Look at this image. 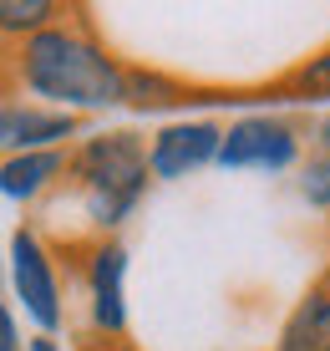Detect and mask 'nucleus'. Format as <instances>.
Masks as SVG:
<instances>
[{"mask_svg":"<svg viewBox=\"0 0 330 351\" xmlns=\"http://www.w3.org/2000/svg\"><path fill=\"white\" fill-rule=\"evenodd\" d=\"M300 193L315 204V209H325V214H330V158H325V153L305 163V173H300Z\"/></svg>","mask_w":330,"mask_h":351,"instance_id":"ddd939ff","label":"nucleus"},{"mask_svg":"<svg viewBox=\"0 0 330 351\" xmlns=\"http://www.w3.org/2000/svg\"><path fill=\"white\" fill-rule=\"evenodd\" d=\"M224 153V128L214 123H178V128H163L148 148V163H153V178H188L193 168L203 163H218Z\"/></svg>","mask_w":330,"mask_h":351,"instance_id":"423d86ee","label":"nucleus"},{"mask_svg":"<svg viewBox=\"0 0 330 351\" xmlns=\"http://www.w3.org/2000/svg\"><path fill=\"white\" fill-rule=\"evenodd\" d=\"M10 270H16V295L26 306V316L41 326V336H51L61 326V285H56L51 255L41 250V239L31 229H16V239H10Z\"/></svg>","mask_w":330,"mask_h":351,"instance_id":"7ed1b4c3","label":"nucleus"},{"mask_svg":"<svg viewBox=\"0 0 330 351\" xmlns=\"http://www.w3.org/2000/svg\"><path fill=\"white\" fill-rule=\"evenodd\" d=\"M0 351H21V336H16V316L0 311Z\"/></svg>","mask_w":330,"mask_h":351,"instance_id":"2eb2a0df","label":"nucleus"},{"mask_svg":"<svg viewBox=\"0 0 330 351\" xmlns=\"http://www.w3.org/2000/svg\"><path fill=\"white\" fill-rule=\"evenodd\" d=\"M26 351H61V346H56V336H36Z\"/></svg>","mask_w":330,"mask_h":351,"instance_id":"f3484780","label":"nucleus"},{"mask_svg":"<svg viewBox=\"0 0 330 351\" xmlns=\"http://www.w3.org/2000/svg\"><path fill=\"white\" fill-rule=\"evenodd\" d=\"M275 351H330V275L305 290V300L290 311Z\"/></svg>","mask_w":330,"mask_h":351,"instance_id":"6e6552de","label":"nucleus"},{"mask_svg":"<svg viewBox=\"0 0 330 351\" xmlns=\"http://www.w3.org/2000/svg\"><path fill=\"white\" fill-rule=\"evenodd\" d=\"M127 102L142 107V112H157V107H183V102H214L209 92L188 87L178 77H163V71L148 66H127Z\"/></svg>","mask_w":330,"mask_h":351,"instance_id":"9d476101","label":"nucleus"},{"mask_svg":"<svg viewBox=\"0 0 330 351\" xmlns=\"http://www.w3.org/2000/svg\"><path fill=\"white\" fill-rule=\"evenodd\" d=\"M295 128L279 117H244L224 132L218 168H290L295 163Z\"/></svg>","mask_w":330,"mask_h":351,"instance_id":"20e7f679","label":"nucleus"},{"mask_svg":"<svg viewBox=\"0 0 330 351\" xmlns=\"http://www.w3.org/2000/svg\"><path fill=\"white\" fill-rule=\"evenodd\" d=\"M315 148H320L325 158H330V112L320 117V123H315Z\"/></svg>","mask_w":330,"mask_h":351,"instance_id":"dca6fc26","label":"nucleus"},{"mask_svg":"<svg viewBox=\"0 0 330 351\" xmlns=\"http://www.w3.org/2000/svg\"><path fill=\"white\" fill-rule=\"evenodd\" d=\"M81 351H138V346H132L127 336H102L97 331V336H81Z\"/></svg>","mask_w":330,"mask_h":351,"instance_id":"4468645a","label":"nucleus"},{"mask_svg":"<svg viewBox=\"0 0 330 351\" xmlns=\"http://www.w3.org/2000/svg\"><path fill=\"white\" fill-rule=\"evenodd\" d=\"M66 163H71V158H66L61 148L5 158V168H0V189H5V199H36V193L51 184L56 173H66Z\"/></svg>","mask_w":330,"mask_h":351,"instance_id":"1a4fd4ad","label":"nucleus"},{"mask_svg":"<svg viewBox=\"0 0 330 351\" xmlns=\"http://www.w3.org/2000/svg\"><path fill=\"white\" fill-rule=\"evenodd\" d=\"M127 250L117 239H97L87 250V290H92V326L102 336L127 331Z\"/></svg>","mask_w":330,"mask_h":351,"instance_id":"39448f33","label":"nucleus"},{"mask_svg":"<svg viewBox=\"0 0 330 351\" xmlns=\"http://www.w3.org/2000/svg\"><path fill=\"white\" fill-rule=\"evenodd\" d=\"M77 132V112H61V107H21V102H5L0 112V143H5L10 158L21 153H46V143H61Z\"/></svg>","mask_w":330,"mask_h":351,"instance_id":"0eeeda50","label":"nucleus"},{"mask_svg":"<svg viewBox=\"0 0 330 351\" xmlns=\"http://www.w3.org/2000/svg\"><path fill=\"white\" fill-rule=\"evenodd\" d=\"M66 173L77 178V189L87 193L92 219L102 229L122 224L132 209H138L142 189H148V148H142L138 132H102V138H87L77 153H71Z\"/></svg>","mask_w":330,"mask_h":351,"instance_id":"f03ea898","label":"nucleus"},{"mask_svg":"<svg viewBox=\"0 0 330 351\" xmlns=\"http://www.w3.org/2000/svg\"><path fill=\"white\" fill-rule=\"evenodd\" d=\"M10 77L26 92L56 102L61 112L127 102V66L107 56V46L97 41L92 21L81 10L77 21H56V26L36 31L31 41H21L10 56Z\"/></svg>","mask_w":330,"mask_h":351,"instance_id":"f257e3e1","label":"nucleus"},{"mask_svg":"<svg viewBox=\"0 0 330 351\" xmlns=\"http://www.w3.org/2000/svg\"><path fill=\"white\" fill-rule=\"evenodd\" d=\"M61 16H66V10H61L56 0H0V31L5 36H26V41L36 31L56 26Z\"/></svg>","mask_w":330,"mask_h":351,"instance_id":"f8f14e48","label":"nucleus"},{"mask_svg":"<svg viewBox=\"0 0 330 351\" xmlns=\"http://www.w3.org/2000/svg\"><path fill=\"white\" fill-rule=\"evenodd\" d=\"M264 92L279 97V102H325V97H330V46L315 51L310 62L290 66L285 77H275Z\"/></svg>","mask_w":330,"mask_h":351,"instance_id":"9b49d317","label":"nucleus"}]
</instances>
